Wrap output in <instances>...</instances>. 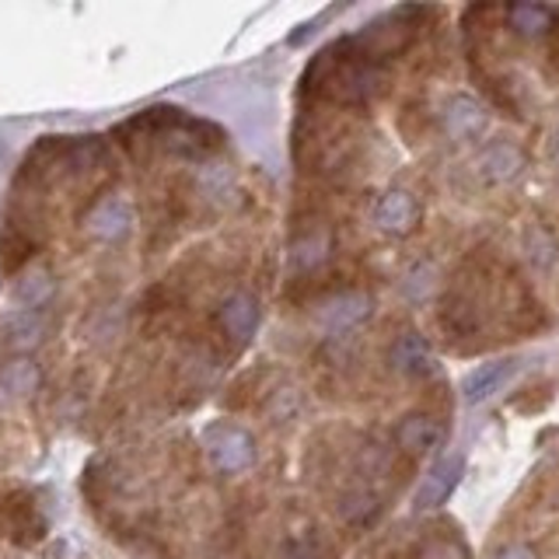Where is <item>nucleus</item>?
Returning a JSON list of instances; mask_svg holds the SVG:
<instances>
[{
	"label": "nucleus",
	"instance_id": "423d86ee",
	"mask_svg": "<svg viewBox=\"0 0 559 559\" xmlns=\"http://www.w3.org/2000/svg\"><path fill=\"white\" fill-rule=\"evenodd\" d=\"M444 437H448V427L430 413H409V416H402L395 427V444L399 451H406L409 459H427V454H433L444 444Z\"/></svg>",
	"mask_w": 559,
	"mask_h": 559
},
{
	"label": "nucleus",
	"instance_id": "ddd939ff",
	"mask_svg": "<svg viewBox=\"0 0 559 559\" xmlns=\"http://www.w3.org/2000/svg\"><path fill=\"white\" fill-rule=\"evenodd\" d=\"M507 25L524 39H538V35L556 28V11L546 4H511L507 8Z\"/></svg>",
	"mask_w": 559,
	"mask_h": 559
},
{
	"label": "nucleus",
	"instance_id": "f8f14e48",
	"mask_svg": "<svg viewBox=\"0 0 559 559\" xmlns=\"http://www.w3.org/2000/svg\"><path fill=\"white\" fill-rule=\"evenodd\" d=\"M514 374H518V360H493V364L476 367V371H468L459 384L462 402L465 406H479V402L493 399Z\"/></svg>",
	"mask_w": 559,
	"mask_h": 559
},
{
	"label": "nucleus",
	"instance_id": "0eeeda50",
	"mask_svg": "<svg viewBox=\"0 0 559 559\" xmlns=\"http://www.w3.org/2000/svg\"><path fill=\"white\" fill-rule=\"evenodd\" d=\"M524 165H528V157H524L518 144H511V140H493V144H486L479 151L476 175L486 186H511L524 171Z\"/></svg>",
	"mask_w": 559,
	"mask_h": 559
},
{
	"label": "nucleus",
	"instance_id": "f257e3e1",
	"mask_svg": "<svg viewBox=\"0 0 559 559\" xmlns=\"http://www.w3.org/2000/svg\"><path fill=\"white\" fill-rule=\"evenodd\" d=\"M305 84L311 95L357 109V105L374 102L389 87V70H384V63L364 60L357 52H349L343 43H336L314 57Z\"/></svg>",
	"mask_w": 559,
	"mask_h": 559
},
{
	"label": "nucleus",
	"instance_id": "412c9836",
	"mask_svg": "<svg viewBox=\"0 0 559 559\" xmlns=\"http://www.w3.org/2000/svg\"><path fill=\"white\" fill-rule=\"evenodd\" d=\"M419 559H468L465 546L454 538H427L424 546H419Z\"/></svg>",
	"mask_w": 559,
	"mask_h": 559
},
{
	"label": "nucleus",
	"instance_id": "9d476101",
	"mask_svg": "<svg viewBox=\"0 0 559 559\" xmlns=\"http://www.w3.org/2000/svg\"><path fill=\"white\" fill-rule=\"evenodd\" d=\"M462 472H465V451H451L444 459H437L427 472L424 486H419L416 507H441L454 493V486L462 483Z\"/></svg>",
	"mask_w": 559,
	"mask_h": 559
},
{
	"label": "nucleus",
	"instance_id": "6ab92c4d",
	"mask_svg": "<svg viewBox=\"0 0 559 559\" xmlns=\"http://www.w3.org/2000/svg\"><path fill=\"white\" fill-rule=\"evenodd\" d=\"M231 186H235V175H231V168H227V165L206 162V165L200 168V189L206 192L210 200L227 197V192H231Z\"/></svg>",
	"mask_w": 559,
	"mask_h": 559
},
{
	"label": "nucleus",
	"instance_id": "20e7f679",
	"mask_svg": "<svg viewBox=\"0 0 559 559\" xmlns=\"http://www.w3.org/2000/svg\"><path fill=\"white\" fill-rule=\"evenodd\" d=\"M371 217L378 224V231L392 238H406L416 231L419 221H424V210H419V200L409 189H389L374 200Z\"/></svg>",
	"mask_w": 559,
	"mask_h": 559
},
{
	"label": "nucleus",
	"instance_id": "1a4fd4ad",
	"mask_svg": "<svg viewBox=\"0 0 559 559\" xmlns=\"http://www.w3.org/2000/svg\"><path fill=\"white\" fill-rule=\"evenodd\" d=\"M217 325L227 340L235 343H249L259 329V301L249 290H231L217 308Z\"/></svg>",
	"mask_w": 559,
	"mask_h": 559
},
{
	"label": "nucleus",
	"instance_id": "4be33fe9",
	"mask_svg": "<svg viewBox=\"0 0 559 559\" xmlns=\"http://www.w3.org/2000/svg\"><path fill=\"white\" fill-rule=\"evenodd\" d=\"M284 559H319V542L305 532H294L284 542Z\"/></svg>",
	"mask_w": 559,
	"mask_h": 559
},
{
	"label": "nucleus",
	"instance_id": "f3484780",
	"mask_svg": "<svg viewBox=\"0 0 559 559\" xmlns=\"http://www.w3.org/2000/svg\"><path fill=\"white\" fill-rule=\"evenodd\" d=\"M39 384H43L39 364H32L25 357H17V360L0 367V389H4L8 395H32Z\"/></svg>",
	"mask_w": 559,
	"mask_h": 559
},
{
	"label": "nucleus",
	"instance_id": "7ed1b4c3",
	"mask_svg": "<svg viewBox=\"0 0 559 559\" xmlns=\"http://www.w3.org/2000/svg\"><path fill=\"white\" fill-rule=\"evenodd\" d=\"M371 311H374L371 294L340 290V294L325 297V301L319 305V311H314V322H319L329 336H343V332L357 329L364 319H371Z\"/></svg>",
	"mask_w": 559,
	"mask_h": 559
},
{
	"label": "nucleus",
	"instance_id": "9b49d317",
	"mask_svg": "<svg viewBox=\"0 0 559 559\" xmlns=\"http://www.w3.org/2000/svg\"><path fill=\"white\" fill-rule=\"evenodd\" d=\"M389 360L402 378H430L437 371V357H433L427 336H419L413 329L402 332V336L392 343Z\"/></svg>",
	"mask_w": 559,
	"mask_h": 559
},
{
	"label": "nucleus",
	"instance_id": "6e6552de",
	"mask_svg": "<svg viewBox=\"0 0 559 559\" xmlns=\"http://www.w3.org/2000/svg\"><path fill=\"white\" fill-rule=\"evenodd\" d=\"M84 227H87V235L98 238V241H122L130 231H133V206L130 200H122V197H102L92 210L84 214Z\"/></svg>",
	"mask_w": 559,
	"mask_h": 559
},
{
	"label": "nucleus",
	"instance_id": "f03ea898",
	"mask_svg": "<svg viewBox=\"0 0 559 559\" xmlns=\"http://www.w3.org/2000/svg\"><path fill=\"white\" fill-rule=\"evenodd\" d=\"M203 451L221 476H238L255 465V437L231 419H214L203 430Z\"/></svg>",
	"mask_w": 559,
	"mask_h": 559
},
{
	"label": "nucleus",
	"instance_id": "2eb2a0df",
	"mask_svg": "<svg viewBox=\"0 0 559 559\" xmlns=\"http://www.w3.org/2000/svg\"><path fill=\"white\" fill-rule=\"evenodd\" d=\"M332 252V238L322 231V227H314V231L308 235H297L294 245H290V262H294V270H314V266H322V262L329 259Z\"/></svg>",
	"mask_w": 559,
	"mask_h": 559
},
{
	"label": "nucleus",
	"instance_id": "b1692460",
	"mask_svg": "<svg viewBox=\"0 0 559 559\" xmlns=\"http://www.w3.org/2000/svg\"><path fill=\"white\" fill-rule=\"evenodd\" d=\"M552 154H556V162H559V127H556V140H552Z\"/></svg>",
	"mask_w": 559,
	"mask_h": 559
},
{
	"label": "nucleus",
	"instance_id": "a211bd4d",
	"mask_svg": "<svg viewBox=\"0 0 559 559\" xmlns=\"http://www.w3.org/2000/svg\"><path fill=\"white\" fill-rule=\"evenodd\" d=\"M524 252L535 262V270H549L559 259V245L546 224H532L528 231H524Z\"/></svg>",
	"mask_w": 559,
	"mask_h": 559
},
{
	"label": "nucleus",
	"instance_id": "39448f33",
	"mask_svg": "<svg viewBox=\"0 0 559 559\" xmlns=\"http://www.w3.org/2000/svg\"><path fill=\"white\" fill-rule=\"evenodd\" d=\"M441 127L451 140H459V144H476L489 127L486 105L472 95H451L441 109Z\"/></svg>",
	"mask_w": 559,
	"mask_h": 559
},
{
	"label": "nucleus",
	"instance_id": "dca6fc26",
	"mask_svg": "<svg viewBox=\"0 0 559 559\" xmlns=\"http://www.w3.org/2000/svg\"><path fill=\"white\" fill-rule=\"evenodd\" d=\"M52 290H57V280H52L49 270H28L17 280L14 297H17V305H22V311H43L49 305Z\"/></svg>",
	"mask_w": 559,
	"mask_h": 559
},
{
	"label": "nucleus",
	"instance_id": "4468645a",
	"mask_svg": "<svg viewBox=\"0 0 559 559\" xmlns=\"http://www.w3.org/2000/svg\"><path fill=\"white\" fill-rule=\"evenodd\" d=\"M46 332V314L43 311H22L17 308L14 314L4 319V343L14 346V349H25V346H35L43 340Z\"/></svg>",
	"mask_w": 559,
	"mask_h": 559
},
{
	"label": "nucleus",
	"instance_id": "aec40b11",
	"mask_svg": "<svg viewBox=\"0 0 559 559\" xmlns=\"http://www.w3.org/2000/svg\"><path fill=\"white\" fill-rule=\"evenodd\" d=\"M340 511H343V518L349 524H371L378 518V511H381V503H378L374 493H354V497L343 500Z\"/></svg>",
	"mask_w": 559,
	"mask_h": 559
},
{
	"label": "nucleus",
	"instance_id": "5701e85b",
	"mask_svg": "<svg viewBox=\"0 0 559 559\" xmlns=\"http://www.w3.org/2000/svg\"><path fill=\"white\" fill-rule=\"evenodd\" d=\"M489 559H538V552L528 542H507V546H500Z\"/></svg>",
	"mask_w": 559,
	"mask_h": 559
}]
</instances>
